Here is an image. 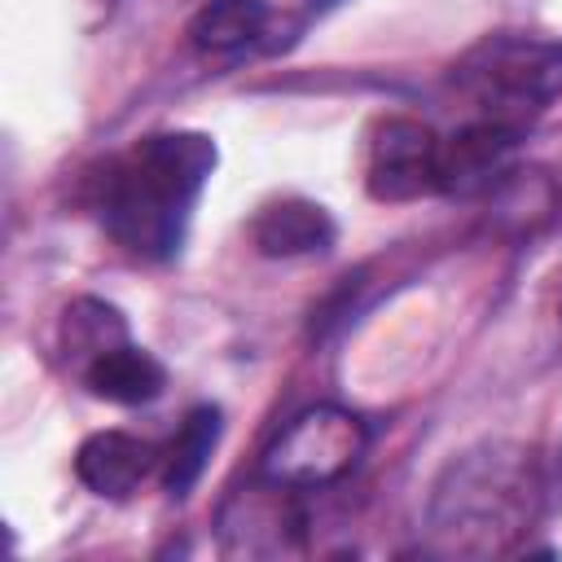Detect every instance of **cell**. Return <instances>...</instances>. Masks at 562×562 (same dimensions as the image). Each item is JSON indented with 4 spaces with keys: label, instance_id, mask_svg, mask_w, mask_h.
I'll use <instances>...</instances> for the list:
<instances>
[{
    "label": "cell",
    "instance_id": "cell-2",
    "mask_svg": "<svg viewBox=\"0 0 562 562\" xmlns=\"http://www.w3.org/2000/svg\"><path fill=\"white\" fill-rule=\"evenodd\" d=\"M540 514V474L522 443L483 439L452 457L435 479L426 527L443 553L487 558L514 549V540Z\"/></svg>",
    "mask_w": 562,
    "mask_h": 562
},
{
    "label": "cell",
    "instance_id": "cell-9",
    "mask_svg": "<svg viewBox=\"0 0 562 562\" xmlns=\"http://www.w3.org/2000/svg\"><path fill=\"white\" fill-rule=\"evenodd\" d=\"M255 246L268 259H294V255H321L334 246V220L325 206L303 202V198H285L259 211L255 220Z\"/></svg>",
    "mask_w": 562,
    "mask_h": 562
},
{
    "label": "cell",
    "instance_id": "cell-3",
    "mask_svg": "<svg viewBox=\"0 0 562 562\" xmlns=\"http://www.w3.org/2000/svg\"><path fill=\"white\" fill-rule=\"evenodd\" d=\"M452 88L474 105V119L522 132L562 97V40L522 31L483 35L457 57Z\"/></svg>",
    "mask_w": 562,
    "mask_h": 562
},
{
    "label": "cell",
    "instance_id": "cell-7",
    "mask_svg": "<svg viewBox=\"0 0 562 562\" xmlns=\"http://www.w3.org/2000/svg\"><path fill=\"white\" fill-rule=\"evenodd\" d=\"M522 132L492 123V119H470L457 127L448 140H439V193H479L492 189V180L505 171L514 145Z\"/></svg>",
    "mask_w": 562,
    "mask_h": 562
},
{
    "label": "cell",
    "instance_id": "cell-11",
    "mask_svg": "<svg viewBox=\"0 0 562 562\" xmlns=\"http://www.w3.org/2000/svg\"><path fill=\"white\" fill-rule=\"evenodd\" d=\"M263 26H268L263 0H206L189 22V40L211 57H233L250 48L263 35Z\"/></svg>",
    "mask_w": 562,
    "mask_h": 562
},
{
    "label": "cell",
    "instance_id": "cell-6",
    "mask_svg": "<svg viewBox=\"0 0 562 562\" xmlns=\"http://www.w3.org/2000/svg\"><path fill=\"white\" fill-rule=\"evenodd\" d=\"M299 492L259 474V483L241 487L228 505H224V549L228 553H246V558H272V553H290L299 549L303 536V509L294 501Z\"/></svg>",
    "mask_w": 562,
    "mask_h": 562
},
{
    "label": "cell",
    "instance_id": "cell-10",
    "mask_svg": "<svg viewBox=\"0 0 562 562\" xmlns=\"http://www.w3.org/2000/svg\"><path fill=\"white\" fill-rule=\"evenodd\" d=\"M83 382H88V391L97 400H110V404H149V400L162 395L167 369L149 351H140V347L114 342V347H105L101 356H92L83 364Z\"/></svg>",
    "mask_w": 562,
    "mask_h": 562
},
{
    "label": "cell",
    "instance_id": "cell-5",
    "mask_svg": "<svg viewBox=\"0 0 562 562\" xmlns=\"http://www.w3.org/2000/svg\"><path fill=\"white\" fill-rule=\"evenodd\" d=\"M364 184L378 202L439 193V136L417 119H382L369 140Z\"/></svg>",
    "mask_w": 562,
    "mask_h": 562
},
{
    "label": "cell",
    "instance_id": "cell-1",
    "mask_svg": "<svg viewBox=\"0 0 562 562\" xmlns=\"http://www.w3.org/2000/svg\"><path fill=\"white\" fill-rule=\"evenodd\" d=\"M215 171V140L202 132H158L136 140L101 176L97 215L136 259H171L189 215Z\"/></svg>",
    "mask_w": 562,
    "mask_h": 562
},
{
    "label": "cell",
    "instance_id": "cell-8",
    "mask_svg": "<svg viewBox=\"0 0 562 562\" xmlns=\"http://www.w3.org/2000/svg\"><path fill=\"white\" fill-rule=\"evenodd\" d=\"M149 465H154V448L127 430H97L75 452L79 483L97 496H110V501L136 492V483L149 474Z\"/></svg>",
    "mask_w": 562,
    "mask_h": 562
},
{
    "label": "cell",
    "instance_id": "cell-13",
    "mask_svg": "<svg viewBox=\"0 0 562 562\" xmlns=\"http://www.w3.org/2000/svg\"><path fill=\"white\" fill-rule=\"evenodd\" d=\"M123 342V321L114 307L97 303V299H79L70 312H66V347L70 351H83L88 360L101 356L105 347ZM83 360V364H88Z\"/></svg>",
    "mask_w": 562,
    "mask_h": 562
},
{
    "label": "cell",
    "instance_id": "cell-12",
    "mask_svg": "<svg viewBox=\"0 0 562 562\" xmlns=\"http://www.w3.org/2000/svg\"><path fill=\"white\" fill-rule=\"evenodd\" d=\"M220 430H224V422H220L215 404H193L184 413V422H180V430L167 448V470H162V483H167L171 496L193 492V483L202 479V470H206V461L220 443Z\"/></svg>",
    "mask_w": 562,
    "mask_h": 562
},
{
    "label": "cell",
    "instance_id": "cell-4",
    "mask_svg": "<svg viewBox=\"0 0 562 562\" xmlns=\"http://www.w3.org/2000/svg\"><path fill=\"white\" fill-rule=\"evenodd\" d=\"M369 448V426L338 408V404H316L303 408L263 452L259 474L294 487V492H312V487H329L342 474L356 470V461Z\"/></svg>",
    "mask_w": 562,
    "mask_h": 562
}]
</instances>
